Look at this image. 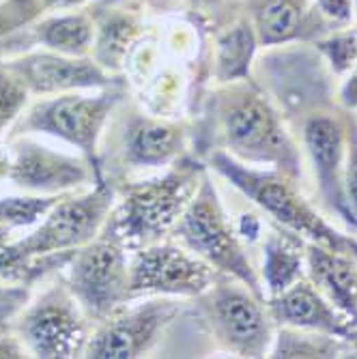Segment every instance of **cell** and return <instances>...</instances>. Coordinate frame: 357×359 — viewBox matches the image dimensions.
Returning a JSON list of instances; mask_svg holds the SVG:
<instances>
[{
    "label": "cell",
    "mask_w": 357,
    "mask_h": 359,
    "mask_svg": "<svg viewBox=\"0 0 357 359\" xmlns=\"http://www.w3.org/2000/svg\"><path fill=\"white\" fill-rule=\"evenodd\" d=\"M211 166L288 233L306 239L308 243L357 256V241L338 233L330 222L323 219L297 191V185L288 175L274 168L263 170L258 166H248L224 151H215L211 155Z\"/></svg>",
    "instance_id": "cell-1"
},
{
    "label": "cell",
    "mask_w": 357,
    "mask_h": 359,
    "mask_svg": "<svg viewBox=\"0 0 357 359\" xmlns=\"http://www.w3.org/2000/svg\"><path fill=\"white\" fill-rule=\"evenodd\" d=\"M222 132L235 159L269 166L295 179L302 175L299 153L267 97L256 90H235L220 108Z\"/></svg>",
    "instance_id": "cell-2"
},
{
    "label": "cell",
    "mask_w": 357,
    "mask_h": 359,
    "mask_svg": "<svg viewBox=\"0 0 357 359\" xmlns=\"http://www.w3.org/2000/svg\"><path fill=\"white\" fill-rule=\"evenodd\" d=\"M112 205L114 196L106 185L78 198L58 201L39 222L35 233L15 245H0V276H13V269L26 265L28 260L74 252L90 243L106 226Z\"/></svg>",
    "instance_id": "cell-3"
},
{
    "label": "cell",
    "mask_w": 357,
    "mask_h": 359,
    "mask_svg": "<svg viewBox=\"0 0 357 359\" xmlns=\"http://www.w3.org/2000/svg\"><path fill=\"white\" fill-rule=\"evenodd\" d=\"M201 168L183 164L155 181L129 187L123 205L108 217V235L125 248L153 243L179 222L203 181Z\"/></svg>",
    "instance_id": "cell-4"
},
{
    "label": "cell",
    "mask_w": 357,
    "mask_h": 359,
    "mask_svg": "<svg viewBox=\"0 0 357 359\" xmlns=\"http://www.w3.org/2000/svg\"><path fill=\"white\" fill-rule=\"evenodd\" d=\"M177 237L187 250L207 260L215 271L233 276L261 299L265 297L263 284L250 265L237 228L226 215L217 191L207 177H203L194 198L179 217Z\"/></svg>",
    "instance_id": "cell-5"
},
{
    "label": "cell",
    "mask_w": 357,
    "mask_h": 359,
    "mask_svg": "<svg viewBox=\"0 0 357 359\" xmlns=\"http://www.w3.org/2000/svg\"><path fill=\"white\" fill-rule=\"evenodd\" d=\"M119 97L114 93L69 90L46 95L22 116L20 134H46L80 149L90 159Z\"/></svg>",
    "instance_id": "cell-6"
},
{
    "label": "cell",
    "mask_w": 357,
    "mask_h": 359,
    "mask_svg": "<svg viewBox=\"0 0 357 359\" xmlns=\"http://www.w3.org/2000/svg\"><path fill=\"white\" fill-rule=\"evenodd\" d=\"M215 269L185 245L151 243L129 265V302L138 297H201Z\"/></svg>",
    "instance_id": "cell-7"
},
{
    "label": "cell",
    "mask_w": 357,
    "mask_h": 359,
    "mask_svg": "<svg viewBox=\"0 0 357 359\" xmlns=\"http://www.w3.org/2000/svg\"><path fill=\"white\" fill-rule=\"evenodd\" d=\"M69 290L86 316L106 320L114 314L129 302L125 245L108 235L76 250L69 269Z\"/></svg>",
    "instance_id": "cell-8"
},
{
    "label": "cell",
    "mask_w": 357,
    "mask_h": 359,
    "mask_svg": "<svg viewBox=\"0 0 357 359\" xmlns=\"http://www.w3.org/2000/svg\"><path fill=\"white\" fill-rule=\"evenodd\" d=\"M201 297L207 302V318L217 340L239 357H263L271 353V323L261 297L245 284H211Z\"/></svg>",
    "instance_id": "cell-9"
},
{
    "label": "cell",
    "mask_w": 357,
    "mask_h": 359,
    "mask_svg": "<svg viewBox=\"0 0 357 359\" xmlns=\"http://www.w3.org/2000/svg\"><path fill=\"white\" fill-rule=\"evenodd\" d=\"M84 314L72 290H48L24 312L22 340L35 357H76L88 342Z\"/></svg>",
    "instance_id": "cell-10"
},
{
    "label": "cell",
    "mask_w": 357,
    "mask_h": 359,
    "mask_svg": "<svg viewBox=\"0 0 357 359\" xmlns=\"http://www.w3.org/2000/svg\"><path fill=\"white\" fill-rule=\"evenodd\" d=\"M179 312V302L173 297H147L144 304L119 308L97 330L84 353L95 359H132L147 353L164 334Z\"/></svg>",
    "instance_id": "cell-11"
},
{
    "label": "cell",
    "mask_w": 357,
    "mask_h": 359,
    "mask_svg": "<svg viewBox=\"0 0 357 359\" xmlns=\"http://www.w3.org/2000/svg\"><path fill=\"white\" fill-rule=\"evenodd\" d=\"M7 177L26 191L54 196L84 185L90 179V170L74 155L22 138L9 161Z\"/></svg>",
    "instance_id": "cell-12"
},
{
    "label": "cell",
    "mask_w": 357,
    "mask_h": 359,
    "mask_svg": "<svg viewBox=\"0 0 357 359\" xmlns=\"http://www.w3.org/2000/svg\"><path fill=\"white\" fill-rule=\"evenodd\" d=\"M302 138L316 175L321 198L328 203V207L334 213H338L342 219L353 224L342 191V172H344V157H346L344 125L330 114H312L304 123Z\"/></svg>",
    "instance_id": "cell-13"
},
{
    "label": "cell",
    "mask_w": 357,
    "mask_h": 359,
    "mask_svg": "<svg viewBox=\"0 0 357 359\" xmlns=\"http://www.w3.org/2000/svg\"><path fill=\"white\" fill-rule=\"evenodd\" d=\"M11 74H15L30 93L37 95L93 90L108 84V76L97 62L56 52L26 56L11 65Z\"/></svg>",
    "instance_id": "cell-14"
},
{
    "label": "cell",
    "mask_w": 357,
    "mask_h": 359,
    "mask_svg": "<svg viewBox=\"0 0 357 359\" xmlns=\"http://www.w3.org/2000/svg\"><path fill=\"white\" fill-rule=\"evenodd\" d=\"M271 316L286 325L288 330L316 332L336 338H353L355 327L338 312L334 304L308 280H299L282 290L280 295L269 297Z\"/></svg>",
    "instance_id": "cell-15"
},
{
    "label": "cell",
    "mask_w": 357,
    "mask_h": 359,
    "mask_svg": "<svg viewBox=\"0 0 357 359\" xmlns=\"http://www.w3.org/2000/svg\"><path fill=\"white\" fill-rule=\"evenodd\" d=\"M355 254L336 252L332 248L308 243L306 265L312 284L330 304L357 330V263Z\"/></svg>",
    "instance_id": "cell-16"
},
{
    "label": "cell",
    "mask_w": 357,
    "mask_h": 359,
    "mask_svg": "<svg viewBox=\"0 0 357 359\" xmlns=\"http://www.w3.org/2000/svg\"><path fill=\"white\" fill-rule=\"evenodd\" d=\"M183 134L173 123L157 118H138L129 127L125 157L134 166H168L181 153Z\"/></svg>",
    "instance_id": "cell-17"
},
{
    "label": "cell",
    "mask_w": 357,
    "mask_h": 359,
    "mask_svg": "<svg viewBox=\"0 0 357 359\" xmlns=\"http://www.w3.org/2000/svg\"><path fill=\"white\" fill-rule=\"evenodd\" d=\"M306 258L293 233H271L263 245V292L269 297L280 295L304 278Z\"/></svg>",
    "instance_id": "cell-18"
},
{
    "label": "cell",
    "mask_w": 357,
    "mask_h": 359,
    "mask_svg": "<svg viewBox=\"0 0 357 359\" xmlns=\"http://www.w3.org/2000/svg\"><path fill=\"white\" fill-rule=\"evenodd\" d=\"M39 41L56 54L65 56H84L93 48V24L80 13L54 15L39 24Z\"/></svg>",
    "instance_id": "cell-19"
},
{
    "label": "cell",
    "mask_w": 357,
    "mask_h": 359,
    "mask_svg": "<svg viewBox=\"0 0 357 359\" xmlns=\"http://www.w3.org/2000/svg\"><path fill=\"white\" fill-rule=\"evenodd\" d=\"M256 26L265 46H278L299 32L302 11L293 0H267L256 13Z\"/></svg>",
    "instance_id": "cell-20"
},
{
    "label": "cell",
    "mask_w": 357,
    "mask_h": 359,
    "mask_svg": "<svg viewBox=\"0 0 357 359\" xmlns=\"http://www.w3.org/2000/svg\"><path fill=\"white\" fill-rule=\"evenodd\" d=\"M254 54V35L245 26L233 28L229 35L220 39L217 56V78L222 82H235L248 76L250 60Z\"/></svg>",
    "instance_id": "cell-21"
},
{
    "label": "cell",
    "mask_w": 357,
    "mask_h": 359,
    "mask_svg": "<svg viewBox=\"0 0 357 359\" xmlns=\"http://www.w3.org/2000/svg\"><path fill=\"white\" fill-rule=\"evenodd\" d=\"M58 203L56 196H11L0 198V228H28L39 224Z\"/></svg>",
    "instance_id": "cell-22"
},
{
    "label": "cell",
    "mask_w": 357,
    "mask_h": 359,
    "mask_svg": "<svg viewBox=\"0 0 357 359\" xmlns=\"http://www.w3.org/2000/svg\"><path fill=\"white\" fill-rule=\"evenodd\" d=\"M297 334V330L282 332L278 342L271 346V357H336L338 344L336 336H325L316 332H304Z\"/></svg>",
    "instance_id": "cell-23"
},
{
    "label": "cell",
    "mask_w": 357,
    "mask_h": 359,
    "mask_svg": "<svg viewBox=\"0 0 357 359\" xmlns=\"http://www.w3.org/2000/svg\"><path fill=\"white\" fill-rule=\"evenodd\" d=\"M28 93L30 90L20 82L15 74L0 72V134L22 114L28 102Z\"/></svg>",
    "instance_id": "cell-24"
},
{
    "label": "cell",
    "mask_w": 357,
    "mask_h": 359,
    "mask_svg": "<svg viewBox=\"0 0 357 359\" xmlns=\"http://www.w3.org/2000/svg\"><path fill=\"white\" fill-rule=\"evenodd\" d=\"M127 22H110L104 30L100 43H97V65L100 67H114L127 52L129 30Z\"/></svg>",
    "instance_id": "cell-25"
},
{
    "label": "cell",
    "mask_w": 357,
    "mask_h": 359,
    "mask_svg": "<svg viewBox=\"0 0 357 359\" xmlns=\"http://www.w3.org/2000/svg\"><path fill=\"white\" fill-rule=\"evenodd\" d=\"M318 50L325 54V58L330 60L332 69L336 74H344L351 72V67L357 60V35L353 32H346V35H336L330 37L325 41L318 43Z\"/></svg>",
    "instance_id": "cell-26"
},
{
    "label": "cell",
    "mask_w": 357,
    "mask_h": 359,
    "mask_svg": "<svg viewBox=\"0 0 357 359\" xmlns=\"http://www.w3.org/2000/svg\"><path fill=\"white\" fill-rule=\"evenodd\" d=\"M342 191L351 222L357 226V123L351 125L346 132V157L342 172Z\"/></svg>",
    "instance_id": "cell-27"
},
{
    "label": "cell",
    "mask_w": 357,
    "mask_h": 359,
    "mask_svg": "<svg viewBox=\"0 0 357 359\" xmlns=\"http://www.w3.org/2000/svg\"><path fill=\"white\" fill-rule=\"evenodd\" d=\"M316 9L321 15L336 24H346L353 18V0H316Z\"/></svg>",
    "instance_id": "cell-28"
},
{
    "label": "cell",
    "mask_w": 357,
    "mask_h": 359,
    "mask_svg": "<svg viewBox=\"0 0 357 359\" xmlns=\"http://www.w3.org/2000/svg\"><path fill=\"white\" fill-rule=\"evenodd\" d=\"M340 104L349 110H355L357 108V60L351 67L346 80L342 82L340 86Z\"/></svg>",
    "instance_id": "cell-29"
},
{
    "label": "cell",
    "mask_w": 357,
    "mask_h": 359,
    "mask_svg": "<svg viewBox=\"0 0 357 359\" xmlns=\"http://www.w3.org/2000/svg\"><path fill=\"white\" fill-rule=\"evenodd\" d=\"M76 3H80V0H48V5H56V7H67Z\"/></svg>",
    "instance_id": "cell-30"
},
{
    "label": "cell",
    "mask_w": 357,
    "mask_h": 359,
    "mask_svg": "<svg viewBox=\"0 0 357 359\" xmlns=\"http://www.w3.org/2000/svg\"><path fill=\"white\" fill-rule=\"evenodd\" d=\"M353 338H355V344H357V332H353Z\"/></svg>",
    "instance_id": "cell-31"
},
{
    "label": "cell",
    "mask_w": 357,
    "mask_h": 359,
    "mask_svg": "<svg viewBox=\"0 0 357 359\" xmlns=\"http://www.w3.org/2000/svg\"><path fill=\"white\" fill-rule=\"evenodd\" d=\"M353 7H355V11H357V0H353Z\"/></svg>",
    "instance_id": "cell-32"
}]
</instances>
